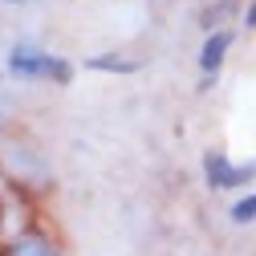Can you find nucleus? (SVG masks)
<instances>
[{"label":"nucleus","mask_w":256,"mask_h":256,"mask_svg":"<svg viewBox=\"0 0 256 256\" xmlns=\"http://www.w3.org/2000/svg\"><path fill=\"white\" fill-rule=\"evenodd\" d=\"M8 70L16 78H45V82H57V86H66L74 78V66L70 61H61L45 49H33V45H16L8 53Z\"/></svg>","instance_id":"obj_1"},{"label":"nucleus","mask_w":256,"mask_h":256,"mask_svg":"<svg viewBox=\"0 0 256 256\" xmlns=\"http://www.w3.org/2000/svg\"><path fill=\"white\" fill-rule=\"evenodd\" d=\"M204 175H208L212 187H240V183H248V179L256 175V163L236 167V163H228L220 150H212V154H204Z\"/></svg>","instance_id":"obj_2"},{"label":"nucleus","mask_w":256,"mask_h":256,"mask_svg":"<svg viewBox=\"0 0 256 256\" xmlns=\"http://www.w3.org/2000/svg\"><path fill=\"white\" fill-rule=\"evenodd\" d=\"M228 45H232V33H228V28H220V33L208 37V45H204V53H200V70H204L208 78L220 70V61H224V53H228Z\"/></svg>","instance_id":"obj_3"},{"label":"nucleus","mask_w":256,"mask_h":256,"mask_svg":"<svg viewBox=\"0 0 256 256\" xmlns=\"http://www.w3.org/2000/svg\"><path fill=\"white\" fill-rule=\"evenodd\" d=\"M90 70H110V74H134L138 61L134 57H118V53H102V57H90Z\"/></svg>","instance_id":"obj_4"},{"label":"nucleus","mask_w":256,"mask_h":256,"mask_svg":"<svg viewBox=\"0 0 256 256\" xmlns=\"http://www.w3.org/2000/svg\"><path fill=\"white\" fill-rule=\"evenodd\" d=\"M8 256H53V248H49V240H41V236H20V240L8 248Z\"/></svg>","instance_id":"obj_5"},{"label":"nucleus","mask_w":256,"mask_h":256,"mask_svg":"<svg viewBox=\"0 0 256 256\" xmlns=\"http://www.w3.org/2000/svg\"><path fill=\"white\" fill-rule=\"evenodd\" d=\"M232 224H256V196L232 204Z\"/></svg>","instance_id":"obj_6"},{"label":"nucleus","mask_w":256,"mask_h":256,"mask_svg":"<svg viewBox=\"0 0 256 256\" xmlns=\"http://www.w3.org/2000/svg\"><path fill=\"white\" fill-rule=\"evenodd\" d=\"M244 20H248V28H256V0L248 4V16H244Z\"/></svg>","instance_id":"obj_7"},{"label":"nucleus","mask_w":256,"mask_h":256,"mask_svg":"<svg viewBox=\"0 0 256 256\" xmlns=\"http://www.w3.org/2000/svg\"><path fill=\"white\" fill-rule=\"evenodd\" d=\"M0 4H24V0H0Z\"/></svg>","instance_id":"obj_8"}]
</instances>
